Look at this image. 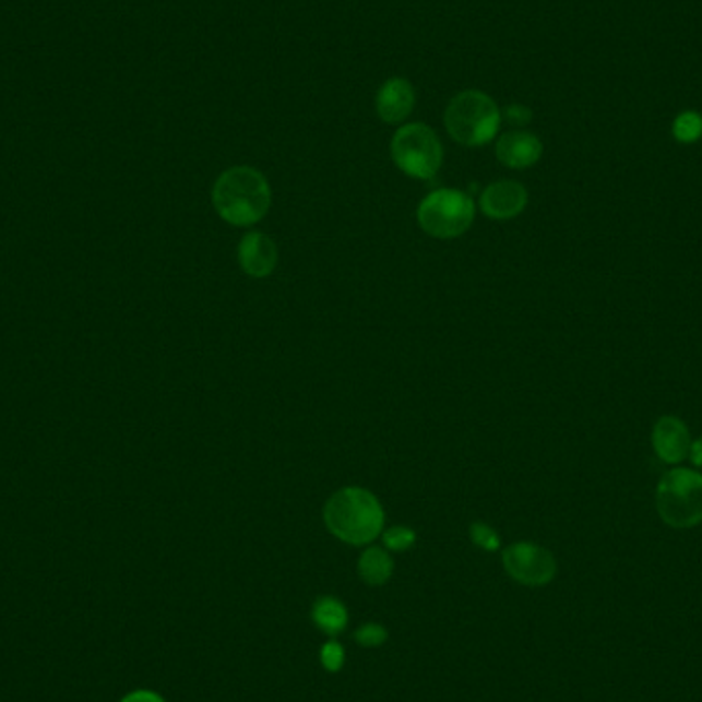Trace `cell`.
Listing matches in <instances>:
<instances>
[{
  "mask_svg": "<svg viewBox=\"0 0 702 702\" xmlns=\"http://www.w3.org/2000/svg\"><path fill=\"white\" fill-rule=\"evenodd\" d=\"M386 636H389L386 629L377 622H368L356 631V641L360 643L361 647H378L386 641Z\"/></svg>",
  "mask_w": 702,
  "mask_h": 702,
  "instance_id": "cell-18",
  "label": "cell"
},
{
  "mask_svg": "<svg viewBox=\"0 0 702 702\" xmlns=\"http://www.w3.org/2000/svg\"><path fill=\"white\" fill-rule=\"evenodd\" d=\"M503 567L508 575L522 585H547L557 575L552 552L534 543H515L503 550Z\"/></svg>",
  "mask_w": 702,
  "mask_h": 702,
  "instance_id": "cell-7",
  "label": "cell"
},
{
  "mask_svg": "<svg viewBox=\"0 0 702 702\" xmlns=\"http://www.w3.org/2000/svg\"><path fill=\"white\" fill-rule=\"evenodd\" d=\"M121 702H165L158 694L151 692V690H136L132 694H128Z\"/></svg>",
  "mask_w": 702,
  "mask_h": 702,
  "instance_id": "cell-21",
  "label": "cell"
},
{
  "mask_svg": "<svg viewBox=\"0 0 702 702\" xmlns=\"http://www.w3.org/2000/svg\"><path fill=\"white\" fill-rule=\"evenodd\" d=\"M497 160L508 169H528L543 156V142L524 130L501 134L496 144Z\"/></svg>",
  "mask_w": 702,
  "mask_h": 702,
  "instance_id": "cell-10",
  "label": "cell"
},
{
  "mask_svg": "<svg viewBox=\"0 0 702 702\" xmlns=\"http://www.w3.org/2000/svg\"><path fill=\"white\" fill-rule=\"evenodd\" d=\"M343 662H345V653H343V647L337 641H329L323 645L321 664H323V668L326 671H340L343 668Z\"/></svg>",
  "mask_w": 702,
  "mask_h": 702,
  "instance_id": "cell-19",
  "label": "cell"
},
{
  "mask_svg": "<svg viewBox=\"0 0 702 702\" xmlns=\"http://www.w3.org/2000/svg\"><path fill=\"white\" fill-rule=\"evenodd\" d=\"M468 534H471V540H473L477 547L483 548V550L493 552V550L501 547V538H499V534H497L489 524L475 522V524H471Z\"/></svg>",
  "mask_w": 702,
  "mask_h": 702,
  "instance_id": "cell-17",
  "label": "cell"
},
{
  "mask_svg": "<svg viewBox=\"0 0 702 702\" xmlns=\"http://www.w3.org/2000/svg\"><path fill=\"white\" fill-rule=\"evenodd\" d=\"M444 126L454 142L475 148L497 136L501 111L487 93L463 91L445 107Z\"/></svg>",
  "mask_w": 702,
  "mask_h": 702,
  "instance_id": "cell-3",
  "label": "cell"
},
{
  "mask_svg": "<svg viewBox=\"0 0 702 702\" xmlns=\"http://www.w3.org/2000/svg\"><path fill=\"white\" fill-rule=\"evenodd\" d=\"M312 620L323 633L335 636L347 627V610L340 599L325 596V598L317 599V604L312 608Z\"/></svg>",
  "mask_w": 702,
  "mask_h": 702,
  "instance_id": "cell-14",
  "label": "cell"
},
{
  "mask_svg": "<svg viewBox=\"0 0 702 702\" xmlns=\"http://www.w3.org/2000/svg\"><path fill=\"white\" fill-rule=\"evenodd\" d=\"M415 88L403 76H393L378 88L377 114L384 123L396 126L407 120L415 107Z\"/></svg>",
  "mask_w": 702,
  "mask_h": 702,
  "instance_id": "cell-11",
  "label": "cell"
},
{
  "mask_svg": "<svg viewBox=\"0 0 702 702\" xmlns=\"http://www.w3.org/2000/svg\"><path fill=\"white\" fill-rule=\"evenodd\" d=\"M394 563L384 548L370 547L361 552L358 573L368 585H384L393 575Z\"/></svg>",
  "mask_w": 702,
  "mask_h": 702,
  "instance_id": "cell-13",
  "label": "cell"
},
{
  "mask_svg": "<svg viewBox=\"0 0 702 702\" xmlns=\"http://www.w3.org/2000/svg\"><path fill=\"white\" fill-rule=\"evenodd\" d=\"M501 120L512 123L515 128H524V126H528L532 121V109H528L526 105H508V107L501 111Z\"/></svg>",
  "mask_w": 702,
  "mask_h": 702,
  "instance_id": "cell-20",
  "label": "cell"
},
{
  "mask_svg": "<svg viewBox=\"0 0 702 702\" xmlns=\"http://www.w3.org/2000/svg\"><path fill=\"white\" fill-rule=\"evenodd\" d=\"M382 540H384V547L389 548V550L405 552V550H409L415 545L417 534L409 526H393V528L384 531Z\"/></svg>",
  "mask_w": 702,
  "mask_h": 702,
  "instance_id": "cell-16",
  "label": "cell"
},
{
  "mask_svg": "<svg viewBox=\"0 0 702 702\" xmlns=\"http://www.w3.org/2000/svg\"><path fill=\"white\" fill-rule=\"evenodd\" d=\"M688 459H690V463L694 464V466H702V436L690 442Z\"/></svg>",
  "mask_w": 702,
  "mask_h": 702,
  "instance_id": "cell-22",
  "label": "cell"
},
{
  "mask_svg": "<svg viewBox=\"0 0 702 702\" xmlns=\"http://www.w3.org/2000/svg\"><path fill=\"white\" fill-rule=\"evenodd\" d=\"M326 531L345 545L364 547L384 531V508L378 497L361 487H343L326 499Z\"/></svg>",
  "mask_w": 702,
  "mask_h": 702,
  "instance_id": "cell-2",
  "label": "cell"
},
{
  "mask_svg": "<svg viewBox=\"0 0 702 702\" xmlns=\"http://www.w3.org/2000/svg\"><path fill=\"white\" fill-rule=\"evenodd\" d=\"M655 508L671 528H692L702 522V475L692 468H671L655 491Z\"/></svg>",
  "mask_w": 702,
  "mask_h": 702,
  "instance_id": "cell-4",
  "label": "cell"
},
{
  "mask_svg": "<svg viewBox=\"0 0 702 702\" xmlns=\"http://www.w3.org/2000/svg\"><path fill=\"white\" fill-rule=\"evenodd\" d=\"M653 450L657 454V459L666 464H680L685 459H688V450H690V431L682 419L674 417V415H664L657 419L655 428H653Z\"/></svg>",
  "mask_w": 702,
  "mask_h": 702,
  "instance_id": "cell-9",
  "label": "cell"
},
{
  "mask_svg": "<svg viewBox=\"0 0 702 702\" xmlns=\"http://www.w3.org/2000/svg\"><path fill=\"white\" fill-rule=\"evenodd\" d=\"M475 221V202L459 189H436L417 207L421 230L438 240L463 237Z\"/></svg>",
  "mask_w": 702,
  "mask_h": 702,
  "instance_id": "cell-5",
  "label": "cell"
},
{
  "mask_svg": "<svg viewBox=\"0 0 702 702\" xmlns=\"http://www.w3.org/2000/svg\"><path fill=\"white\" fill-rule=\"evenodd\" d=\"M240 270L251 277H267L277 265V247L263 233H247L239 242Z\"/></svg>",
  "mask_w": 702,
  "mask_h": 702,
  "instance_id": "cell-12",
  "label": "cell"
},
{
  "mask_svg": "<svg viewBox=\"0 0 702 702\" xmlns=\"http://www.w3.org/2000/svg\"><path fill=\"white\" fill-rule=\"evenodd\" d=\"M394 165L413 179L428 181L444 163V148L438 134L426 123H405L394 132L391 142Z\"/></svg>",
  "mask_w": 702,
  "mask_h": 702,
  "instance_id": "cell-6",
  "label": "cell"
},
{
  "mask_svg": "<svg viewBox=\"0 0 702 702\" xmlns=\"http://www.w3.org/2000/svg\"><path fill=\"white\" fill-rule=\"evenodd\" d=\"M671 134L682 142V144H692L702 136V116L697 111H682L671 126Z\"/></svg>",
  "mask_w": 702,
  "mask_h": 702,
  "instance_id": "cell-15",
  "label": "cell"
},
{
  "mask_svg": "<svg viewBox=\"0 0 702 702\" xmlns=\"http://www.w3.org/2000/svg\"><path fill=\"white\" fill-rule=\"evenodd\" d=\"M528 204V191L512 179L493 181L480 193L479 206L483 214L491 221H512L520 216Z\"/></svg>",
  "mask_w": 702,
  "mask_h": 702,
  "instance_id": "cell-8",
  "label": "cell"
},
{
  "mask_svg": "<svg viewBox=\"0 0 702 702\" xmlns=\"http://www.w3.org/2000/svg\"><path fill=\"white\" fill-rule=\"evenodd\" d=\"M216 214L230 226H253L272 207V188L263 172L253 167H233L216 179L212 189Z\"/></svg>",
  "mask_w": 702,
  "mask_h": 702,
  "instance_id": "cell-1",
  "label": "cell"
}]
</instances>
